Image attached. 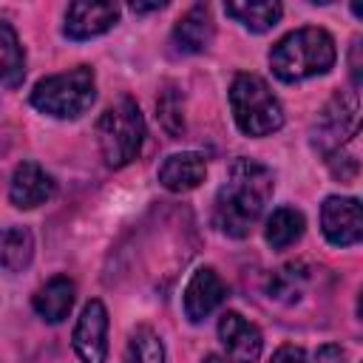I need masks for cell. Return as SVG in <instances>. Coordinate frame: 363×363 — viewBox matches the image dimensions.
<instances>
[{"label":"cell","mask_w":363,"mask_h":363,"mask_svg":"<svg viewBox=\"0 0 363 363\" xmlns=\"http://www.w3.org/2000/svg\"><path fill=\"white\" fill-rule=\"evenodd\" d=\"M34 238L26 227H3L0 230V269L20 272L31 264Z\"/></svg>","instance_id":"cell-15"},{"label":"cell","mask_w":363,"mask_h":363,"mask_svg":"<svg viewBox=\"0 0 363 363\" xmlns=\"http://www.w3.org/2000/svg\"><path fill=\"white\" fill-rule=\"evenodd\" d=\"M182 96H179V91L176 88H167L164 94H162V99H159V119H162V125L167 128V133H179L182 128H184V113H182Z\"/></svg>","instance_id":"cell-21"},{"label":"cell","mask_w":363,"mask_h":363,"mask_svg":"<svg viewBox=\"0 0 363 363\" xmlns=\"http://www.w3.org/2000/svg\"><path fill=\"white\" fill-rule=\"evenodd\" d=\"M74 281L65 278V275H57L51 278L48 284H43L37 292H34V309L43 320L48 323H60L68 318L71 306H74Z\"/></svg>","instance_id":"cell-14"},{"label":"cell","mask_w":363,"mask_h":363,"mask_svg":"<svg viewBox=\"0 0 363 363\" xmlns=\"http://www.w3.org/2000/svg\"><path fill=\"white\" fill-rule=\"evenodd\" d=\"M320 230L329 244L335 247H352L363 235V213L357 199H340L329 196L320 207Z\"/></svg>","instance_id":"cell-6"},{"label":"cell","mask_w":363,"mask_h":363,"mask_svg":"<svg viewBox=\"0 0 363 363\" xmlns=\"http://www.w3.org/2000/svg\"><path fill=\"white\" fill-rule=\"evenodd\" d=\"M315 363H346V352L337 343H326V346L318 349Z\"/></svg>","instance_id":"cell-23"},{"label":"cell","mask_w":363,"mask_h":363,"mask_svg":"<svg viewBox=\"0 0 363 363\" xmlns=\"http://www.w3.org/2000/svg\"><path fill=\"white\" fill-rule=\"evenodd\" d=\"M204 363H227V360H224V357H218V354H207V357H204Z\"/></svg>","instance_id":"cell-25"},{"label":"cell","mask_w":363,"mask_h":363,"mask_svg":"<svg viewBox=\"0 0 363 363\" xmlns=\"http://www.w3.org/2000/svg\"><path fill=\"white\" fill-rule=\"evenodd\" d=\"M269 199H272L269 167L252 159H238L230 164L227 179L216 193L213 221L224 235L244 238L250 235L255 221L264 216V207Z\"/></svg>","instance_id":"cell-1"},{"label":"cell","mask_w":363,"mask_h":363,"mask_svg":"<svg viewBox=\"0 0 363 363\" xmlns=\"http://www.w3.org/2000/svg\"><path fill=\"white\" fill-rule=\"evenodd\" d=\"M230 108L235 125L247 136H269L284 125V108L269 85L255 74H238L230 85Z\"/></svg>","instance_id":"cell-4"},{"label":"cell","mask_w":363,"mask_h":363,"mask_svg":"<svg viewBox=\"0 0 363 363\" xmlns=\"http://www.w3.org/2000/svg\"><path fill=\"white\" fill-rule=\"evenodd\" d=\"M218 337L233 363H255L264 349V337L255 323L241 318L238 312H224L218 320Z\"/></svg>","instance_id":"cell-8"},{"label":"cell","mask_w":363,"mask_h":363,"mask_svg":"<svg viewBox=\"0 0 363 363\" xmlns=\"http://www.w3.org/2000/svg\"><path fill=\"white\" fill-rule=\"evenodd\" d=\"M337 48L329 31L323 28H295L281 37L269 51L272 74L284 82H301L309 77H320L335 65Z\"/></svg>","instance_id":"cell-2"},{"label":"cell","mask_w":363,"mask_h":363,"mask_svg":"<svg viewBox=\"0 0 363 363\" xmlns=\"http://www.w3.org/2000/svg\"><path fill=\"white\" fill-rule=\"evenodd\" d=\"M303 227H306V221H303V213L301 210H295V207H278L267 218L264 235H267V244L272 250H284V247L295 244L303 235Z\"/></svg>","instance_id":"cell-17"},{"label":"cell","mask_w":363,"mask_h":363,"mask_svg":"<svg viewBox=\"0 0 363 363\" xmlns=\"http://www.w3.org/2000/svg\"><path fill=\"white\" fill-rule=\"evenodd\" d=\"M227 298V286L224 281L218 278L216 269L210 267H201L193 272V278L187 281V289H184V315L199 323L204 320L221 301Z\"/></svg>","instance_id":"cell-11"},{"label":"cell","mask_w":363,"mask_h":363,"mask_svg":"<svg viewBox=\"0 0 363 363\" xmlns=\"http://www.w3.org/2000/svg\"><path fill=\"white\" fill-rule=\"evenodd\" d=\"M130 9L133 11H156V9H164V3L159 0V3H130Z\"/></svg>","instance_id":"cell-24"},{"label":"cell","mask_w":363,"mask_h":363,"mask_svg":"<svg viewBox=\"0 0 363 363\" xmlns=\"http://www.w3.org/2000/svg\"><path fill=\"white\" fill-rule=\"evenodd\" d=\"M269 363H309V357H306V352H303L301 346L286 343V346H281V349L272 354Z\"/></svg>","instance_id":"cell-22"},{"label":"cell","mask_w":363,"mask_h":363,"mask_svg":"<svg viewBox=\"0 0 363 363\" xmlns=\"http://www.w3.org/2000/svg\"><path fill=\"white\" fill-rule=\"evenodd\" d=\"M145 139V119L139 105L130 96L116 99L96 122V142L108 167H125L142 150Z\"/></svg>","instance_id":"cell-3"},{"label":"cell","mask_w":363,"mask_h":363,"mask_svg":"<svg viewBox=\"0 0 363 363\" xmlns=\"http://www.w3.org/2000/svg\"><path fill=\"white\" fill-rule=\"evenodd\" d=\"M125 363H164V346L159 335L147 326L133 329L125 352Z\"/></svg>","instance_id":"cell-20"},{"label":"cell","mask_w":363,"mask_h":363,"mask_svg":"<svg viewBox=\"0 0 363 363\" xmlns=\"http://www.w3.org/2000/svg\"><path fill=\"white\" fill-rule=\"evenodd\" d=\"M74 352L82 363H105L108 354V309L102 301H88L74 326Z\"/></svg>","instance_id":"cell-7"},{"label":"cell","mask_w":363,"mask_h":363,"mask_svg":"<svg viewBox=\"0 0 363 363\" xmlns=\"http://www.w3.org/2000/svg\"><path fill=\"white\" fill-rule=\"evenodd\" d=\"M204 176H207V162H204V156H199L193 150L173 153L159 167V182L170 193H187V190L199 187L204 182Z\"/></svg>","instance_id":"cell-13"},{"label":"cell","mask_w":363,"mask_h":363,"mask_svg":"<svg viewBox=\"0 0 363 363\" xmlns=\"http://www.w3.org/2000/svg\"><path fill=\"white\" fill-rule=\"evenodd\" d=\"M213 37H216V26H213V14L207 6H193L187 14H182V20L173 28V45L182 54L207 51Z\"/></svg>","instance_id":"cell-12"},{"label":"cell","mask_w":363,"mask_h":363,"mask_svg":"<svg viewBox=\"0 0 363 363\" xmlns=\"http://www.w3.org/2000/svg\"><path fill=\"white\" fill-rule=\"evenodd\" d=\"M94 99H96V82L88 65L40 79L31 91V105L57 119H77L94 105Z\"/></svg>","instance_id":"cell-5"},{"label":"cell","mask_w":363,"mask_h":363,"mask_svg":"<svg viewBox=\"0 0 363 363\" xmlns=\"http://www.w3.org/2000/svg\"><path fill=\"white\" fill-rule=\"evenodd\" d=\"M26 77V54L17 31L9 23H0V85L17 88Z\"/></svg>","instance_id":"cell-16"},{"label":"cell","mask_w":363,"mask_h":363,"mask_svg":"<svg viewBox=\"0 0 363 363\" xmlns=\"http://www.w3.org/2000/svg\"><path fill=\"white\" fill-rule=\"evenodd\" d=\"M306 284V267L303 264H284L281 269H275L269 275V298L275 301H284V303H292L301 298V289Z\"/></svg>","instance_id":"cell-19"},{"label":"cell","mask_w":363,"mask_h":363,"mask_svg":"<svg viewBox=\"0 0 363 363\" xmlns=\"http://www.w3.org/2000/svg\"><path fill=\"white\" fill-rule=\"evenodd\" d=\"M54 190H57L54 179H51L37 162H23V164H17V170H14V176H11L9 199H11L14 207L31 210V207L45 204V201L54 196Z\"/></svg>","instance_id":"cell-10"},{"label":"cell","mask_w":363,"mask_h":363,"mask_svg":"<svg viewBox=\"0 0 363 363\" xmlns=\"http://www.w3.org/2000/svg\"><path fill=\"white\" fill-rule=\"evenodd\" d=\"M224 11L230 17H235L244 28L261 34V31H269L278 20H281V3L275 0H258V3H227Z\"/></svg>","instance_id":"cell-18"},{"label":"cell","mask_w":363,"mask_h":363,"mask_svg":"<svg viewBox=\"0 0 363 363\" xmlns=\"http://www.w3.org/2000/svg\"><path fill=\"white\" fill-rule=\"evenodd\" d=\"M119 20L116 3H71L65 11V34L71 40H91L113 28Z\"/></svg>","instance_id":"cell-9"}]
</instances>
